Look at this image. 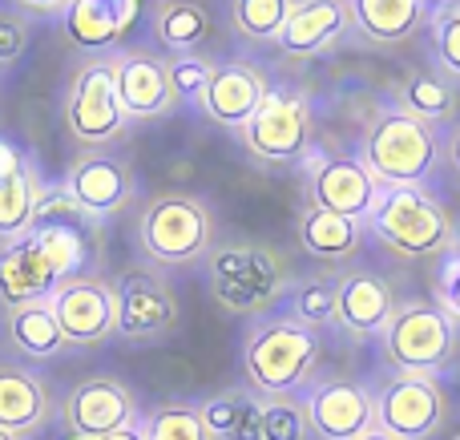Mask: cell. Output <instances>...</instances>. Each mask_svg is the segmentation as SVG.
I'll return each instance as SVG.
<instances>
[{
    "instance_id": "cell-41",
    "label": "cell",
    "mask_w": 460,
    "mask_h": 440,
    "mask_svg": "<svg viewBox=\"0 0 460 440\" xmlns=\"http://www.w3.org/2000/svg\"><path fill=\"white\" fill-rule=\"evenodd\" d=\"M445 255H453V259H460V226H456V231H453V242H448V251H445Z\"/></svg>"
},
{
    "instance_id": "cell-20",
    "label": "cell",
    "mask_w": 460,
    "mask_h": 440,
    "mask_svg": "<svg viewBox=\"0 0 460 440\" xmlns=\"http://www.w3.org/2000/svg\"><path fill=\"white\" fill-rule=\"evenodd\" d=\"M351 32V4L348 0H295L283 32L275 37L279 53L287 57H319L340 45Z\"/></svg>"
},
{
    "instance_id": "cell-31",
    "label": "cell",
    "mask_w": 460,
    "mask_h": 440,
    "mask_svg": "<svg viewBox=\"0 0 460 440\" xmlns=\"http://www.w3.org/2000/svg\"><path fill=\"white\" fill-rule=\"evenodd\" d=\"M295 0H230V29L243 40H275Z\"/></svg>"
},
{
    "instance_id": "cell-38",
    "label": "cell",
    "mask_w": 460,
    "mask_h": 440,
    "mask_svg": "<svg viewBox=\"0 0 460 440\" xmlns=\"http://www.w3.org/2000/svg\"><path fill=\"white\" fill-rule=\"evenodd\" d=\"M13 8H21L29 21H53V16H65L69 0H13Z\"/></svg>"
},
{
    "instance_id": "cell-16",
    "label": "cell",
    "mask_w": 460,
    "mask_h": 440,
    "mask_svg": "<svg viewBox=\"0 0 460 440\" xmlns=\"http://www.w3.org/2000/svg\"><path fill=\"white\" fill-rule=\"evenodd\" d=\"M392 312H396V291L372 267H348L335 275V328L351 339L384 336Z\"/></svg>"
},
{
    "instance_id": "cell-37",
    "label": "cell",
    "mask_w": 460,
    "mask_h": 440,
    "mask_svg": "<svg viewBox=\"0 0 460 440\" xmlns=\"http://www.w3.org/2000/svg\"><path fill=\"white\" fill-rule=\"evenodd\" d=\"M437 304L460 323V259L448 255L440 263V279H437Z\"/></svg>"
},
{
    "instance_id": "cell-39",
    "label": "cell",
    "mask_w": 460,
    "mask_h": 440,
    "mask_svg": "<svg viewBox=\"0 0 460 440\" xmlns=\"http://www.w3.org/2000/svg\"><path fill=\"white\" fill-rule=\"evenodd\" d=\"M440 158H445L448 170H453V174L460 178V121L445 134V142H440Z\"/></svg>"
},
{
    "instance_id": "cell-15",
    "label": "cell",
    "mask_w": 460,
    "mask_h": 440,
    "mask_svg": "<svg viewBox=\"0 0 460 440\" xmlns=\"http://www.w3.org/2000/svg\"><path fill=\"white\" fill-rule=\"evenodd\" d=\"M303 412H307L311 436L319 440H356L376 428V396L343 376L311 384L303 392Z\"/></svg>"
},
{
    "instance_id": "cell-13",
    "label": "cell",
    "mask_w": 460,
    "mask_h": 440,
    "mask_svg": "<svg viewBox=\"0 0 460 440\" xmlns=\"http://www.w3.org/2000/svg\"><path fill=\"white\" fill-rule=\"evenodd\" d=\"M113 89L126 121H154L174 113L178 93L170 81V61L154 48H118L113 53Z\"/></svg>"
},
{
    "instance_id": "cell-19",
    "label": "cell",
    "mask_w": 460,
    "mask_h": 440,
    "mask_svg": "<svg viewBox=\"0 0 460 440\" xmlns=\"http://www.w3.org/2000/svg\"><path fill=\"white\" fill-rule=\"evenodd\" d=\"M307 190H311V207H323L332 215L364 223L367 210L376 207L380 182L356 158H319L307 174Z\"/></svg>"
},
{
    "instance_id": "cell-9",
    "label": "cell",
    "mask_w": 460,
    "mask_h": 440,
    "mask_svg": "<svg viewBox=\"0 0 460 440\" xmlns=\"http://www.w3.org/2000/svg\"><path fill=\"white\" fill-rule=\"evenodd\" d=\"M448 425V392L437 376L400 372L376 392V428L396 440H432Z\"/></svg>"
},
{
    "instance_id": "cell-4",
    "label": "cell",
    "mask_w": 460,
    "mask_h": 440,
    "mask_svg": "<svg viewBox=\"0 0 460 440\" xmlns=\"http://www.w3.org/2000/svg\"><path fill=\"white\" fill-rule=\"evenodd\" d=\"M364 231L392 255L424 263L440 259L453 242V215L424 186H380L376 207L367 210Z\"/></svg>"
},
{
    "instance_id": "cell-40",
    "label": "cell",
    "mask_w": 460,
    "mask_h": 440,
    "mask_svg": "<svg viewBox=\"0 0 460 440\" xmlns=\"http://www.w3.org/2000/svg\"><path fill=\"white\" fill-rule=\"evenodd\" d=\"M102 440H142V433H137V425H134V428H121V433H110Z\"/></svg>"
},
{
    "instance_id": "cell-1",
    "label": "cell",
    "mask_w": 460,
    "mask_h": 440,
    "mask_svg": "<svg viewBox=\"0 0 460 440\" xmlns=\"http://www.w3.org/2000/svg\"><path fill=\"white\" fill-rule=\"evenodd\" d=\"M323 360L315 328L291 320V315H259L243 339V372L254 392L291 396L315 376Z\"/></svg>"
},
{
    "instance_id": "cell-28",
    "label": "cell",
    "mask_w": 460,
    "mask_h": 440,
    "mask_svg": "<svg viewBox=\"0 0 460 440\" xmlns=\"http://www.w3.org/2000/svg\"><path fill=\"white\" fill-rule=\"evenodd\" d=\"M150 29H154V40L170 57H186V53H199L202 40H207L210 13L199 0H158L150 16Z\"/></svg>"
},
{
    "instance_id": "cell-44",
    "label": "cell",
    "mask_w": 460,
    "mask_h": 440,
    "mask_svg": "<svg viewBox=\"0 0 460 440\" xmlns=\"http://www.w3.org/2000/svg\"><path fill=\"white\" fill-rule=\"evenodd\" d=\"M429 4H432V0H429Z\"/></svg>"
},
{
    "instance_id": "cell-32",
    "label": "cell",
    "mask_w": 460,
    "mask_h": 440,
    "mask_svg": "<svg viewBox=\"0 0 460 440\" xmlns=\"http://www.w3.org/2000/svg\"><path fill=\"white\" fill-rule=\"evenodd\" d=\"M287 304H291V320L307 323V328H327L335 320V279L311 275L303 283H291Z\"/></svg>"
},
{
    "instance_id": "cell-30",
    "label": "cell",
    "mask_w": 460,
    "mask_h": 440,
    "mask_svg": "<svg viewBox=\"0 0 460 440\" xmlns=\"http://www.w3.org/2000/svg\"><path fill=\"white\" fill-rule=\"evenodd\" d=\"M137 433H142V440H215L202 425L199 404L186 400H166L146 417H137Z\"/></svg>"
},
{
    "instance_id": "cell-42",
    "label": "cell",
    "mask_w": 460,
    "mask_h": 440,
    "mask_svg": "<svg viewBox=\"0 0 460 440\" xmlns=\"http://www.w3.org/2000/svg\"><path fill=\"white\" fill-rule=\"evenodd\" d=\"M356 440H396V436L380 433V428H367V433H364V436H356Z\"/></svg>"
},
{
    "instance_id": "cell-35",
    "label": "cell",
    "mask_w": 460,
    "mask_h": 440,
    "mask_svg": "<svg viewBox=\"0 0 460 440\" xmlns=\"http://www.w3.org/2000/svg\"><path fill=\"white\" fill-rule=\"evenodd\" d=\"M170 61V81H174L178 101H199V93L207 89L210 69L215 61H207L202 53H186V57H166Z\"/></svg>"
},
{
    "instance_id": "cell-10",
    "label": "cell",
    "mask_w": 460,
    "mask_h": 440,
    "mask_svg": "<svg viewBox=\"0 0 460 440\" xmlns=\"http://www.w3.org/2000/svg\"><path fill=\"white\" fill-rule=\"evenodd\" d=\"M61 190L69 194L73 207H77L89 223L102 226L134 202V170H129V158L113 154L110 145L85 150L69 162Z\"/></svg>"
},
{
    "instance_id": "cell-21",
    "label": "cell",
    "mask_w": 460,
    "mask_h": 440,
    "mask_svg": "<svg viewBox=\"0 0 460 440\" xmlns=\"http://www.w3.org/2000/svg\"><path fill=\"white\" fill-rule=\"evenodd\" d=\"M137 0H69L61 24L73 45L85 48V57H110L137 21Z\"/></svg>"
},
{
    "instance_id": "cell-6",
    "label": "cell",
    "mask_w": 460,
    "mask_h": 440,
    "mask_svg": "<svg viewBox=\"0 0 460 440\" xmlns=\"http://www.w3.org/2000/svg\"><path fill=\"white\" fill-rule=\"evenodd\" d=\"M384 356L400 372L437 376L456 356V320L437 299H404L384 328Z\"/></svg>"
},
{
    "instance_id": "cell-17",
    "label": "cell",
    "mask_w": 460,
    "mask_h": 440,
    "mask_svg": "<svg viewBox=\"0 0 460 440\" xmlns=\"http://www.w3.org/2000/svg\"><path fill=\"white\" fill-rule=\"evenodd\" d=\"M267 77H262L259 65L251 61H218L210 69L207 89L199 93V110L207 113L215 126L226 129H243L246 118L259 110V101L267 97Z\"/></svg>"
},
{
    "instance_id": "cell-12",
    "label": "cell",
    "mask_w": 460,
    "mask_h": 440,
    "mask_svg": "<svg viewBox=\"0 0 460 440\" xmlns=\"http://www.w3.org/2000/svg\"><path fill=\"white\" fill-rule=\"evenodd\" d=\"M118 299V336L126 344H162L178 328V299L154 271H126L113 283Z\"/></svg>"
},
{
    "instance_id": "cell-29",
    "label": "cell",
    "mask_w": 460,
    "mask_h": 440,
    "mask_svg": "<svg viewBox=\"0 0 460 440\" xmlns=\"http://www.w3.org/2000/svg\"><path fill=\"white\" fill-rule=\"evenodd\" d=\"M259 396L226 388V392L210 396L207 404H199L202 425L215 440H262L259 436Z\"/></svg>"
},
{
    "instance_id": "cell-23",
    "label": "cell",
    "mask_w": 460,
    "mask_h": 440,
    "mask_svg": "<svg viewBox=\"0 0 460 440\" xmlns=\"http://www.w3.org/2000/svg\"><path fill=\"white\" fill-rule=\"evenodd\" d=\"M351 29H359L372 45H404L432 21L429 0H348Z\"/></svg>"
},
{
    "instance_id": "cell-7",
    "label": "cell",
    "mask_w": 460,
    "mask_h": 440,
    "mask_svg": "<svg viewBox=\"0 0 460 440\" xmlns=\"http://www.w3.org/2000/svg\"><path fill=\"white\" fill-rule=\"evenodd\" d=\"M65 129L73 142L85 150H102L121 129L129 126L126 113L118 105V89H113V53L110 57H85L73 69L69 89H65Z\"/></svg>"
},
{
    "instance_id": "cell-34",
    "label": "cell",
    "mask_w": 460,
    "mask_h": 440,
    "mask_svg": "<svg viewBox=\"0 0 460 440\" xmlns=\"http://www.w3.org/2000/svg\"><path fill=\"white\" fill-rule=\"evenodd\" d=\"M429 29H432V53H437L440 73L460 81V0H440Z\"/></svg>"
},
{
    "instance_id": "cell-18",
    "label": "cell",
    "mask_w": 460,
    "mask_h": 440,
    "mask_svg": "<svg viewBox=\"0 0 460 440\" xmlns=\"http://www.w3.org/2000/svg\"><path fill=\"white\" fill-rule=\"evenodd\" d=\"M53 412L57 400L45 372L29 368V364H0V428L8 436H37L53 420Z\"/></svg>"
},
{
    "instance_id": "cell-24",
    "label": "cell",
    "mask_w": 460,
    "mask_h": 440,
    "mask_svg": "<svg viewBox=\"0 0 460 440\" xmlns=\"http://www.w3.org/2000/svg\"><path fill=\"white\" fill-rule=\"evenodd\" d=\"M364 234L367 231L359 218L332 215V210L311 207V202L299 215V247L311 259H319V263H348V259H356L359 247H364Z\"/></svg>"
},
{
    "instance_id": "cell-25",
    "label": "cell",
    "mask_w": 460,
    "mask_h": 440,
    "mask_svg": "<svg viewBox=\"0 0 460 440\" xmlns=\"http://www.w3.org/2000/svg\"><path fill=\"white\" fill-rule=\"evenodd\" d=\"M396 105L412 118H420L424 126L440 129L448 121H456L460 113V93H456V81L445 77L440 69H408L400 77L396 89Z\"/></svg>"
},
{
    "instance_id": "cell-14",
    "label": "cell",
    "mask_w": 460,
    "mask_h": 440,
    "mask_svg": "<svg viewBox=\"0 0 460 440\" xmlns=\"http://www.w3.org/2000/svg\"><path fill=\"white\" fill-rule=\"evenodd\" d=\"M137 400L118 376H89L61 400V420L77 440H102L137 425Z\"/></svg>"
},
{
    "instance_id": "cell-43",
    "label": "cell",
    "mask_w": 460,
    "mask_h": 440,
    "mask_svg": "<svg viewBox=\"0 0 460 440\" xmlns=\"http://www.w3.org/2000/svg\"><path fill=\"white\" fill-rule=\"evenodd\" d=\"M0 440H16V436H8V433H4V428H0Z\"/></svg>"
},
{
    "instance_id": "cell-2",
    "label": "cell",
    "mask_w": 460,
    "mask_h": 440,
    "mask_svg": "<svg viewBox=\"0 0 460 440\" xmlns=\"http://www.w3.org/2000/svg\"><path fill=\"white\" fill-rule=\"evenodd\" d=\"M202 263H207L210 295L230 315H246V320L270 315V307L291 291L287 259L262 242H215Z\"/></svg>"
},
{
    "instance_id": "cell-8",
    "label": "cell",
    "mask_w": 460,
    "mask_h": 440,
    "mask_svg": "<svg viewBox=\"0 0 460 440\" xmlns=\"http://www.w3.org/2000/svg\"><path fill=\"white\" fill-rule=\"evenodd\" d=\"M238 142L251 158L283 166L299 162L311 145V101L299 89H267L259 110L238 129Z\"/></svg>"
},
{
    "instance_id": "cell-3",
    "label": "cell",
    "mask_w": 460,
    "mask_h": 440,
    "mask_svg": "<svg viewBox=\"0 0 460 440\" xmlns=\"http://www.w3.org/2000/svg\"><path fill=\"white\" fill-rule=\"evenodd\" d=\"M215 210L207 198L186 190H166L142 202L134 223V239L142 255L158 267H194L215 251L218 239Z\"/></svg>"
},
{
    "instance_id": "cell-11",
    "label": "cell",
    "mask_w": 460,
    "mask_h": 440,
    "mask_svg": "<svg viewBox=\"0 0 460 440\" xmlns=\"http://www.w3.org/2000/svg\"><path fill=\"white\" fill-rule=\"evenodd\" d=\"M49 307L57 315V328L65 336V348H97L110 336H118V299L113 283L97 275H77L65 279L49 295Z\"/></svg>"
},
{
    "instance_id": "cell-5",
    "label": "cell",
    "mask_w": 460,
    "mask_h": 440,
    "mask_svg": "<svg viewBox=\"0 0 460 440\" xmlns=\"http://www.w3.org/2000/svg\"><path fill=\"white\" fill-rule=\"evenodd\" d=\"M359 162L380 186H420L440 162V134L400 105H384L364 129Z\"/></svg>"
},
{
    "instance_id": "cell-36",
    "label": "cell",
    "mask_w": 460,
    "mask_h": 440,
    "mask_svg": "<svg viewBox=\"0 0 460 440\" xmlns=\"http://www.w3.org/2000/svg\"><path fill=\"white\" fill-rule=\"evenodd\" d=\"M29 40H32V21L21 8L0 4V69L21 61L29 53Z\"/></svg>"
},
{
    "instance_id": "cell-22",
    "label": "cell",
    "mask_w": 460,
    "mask_h": 440,
    "mask_svg": "<svg viewBox=\"0 0 460 440\" xmlns=\"http://www.w3.org/2000/svg\"><path fill=\"white\" fill-rule=\"evenodd\" d=\"M57 287H61V279H57L53 263L32 231L24 239L0 242V304L4 307L49 299Z\"/></svg>"
},
{
    "instance_id": "cell-26",
    "label": "cell",
    "mask_w": 460,
    "mask_h": 440,
    "mask_svg": "<svg viewBox=\"0 0 460 440\" xmlns=\"http://www.w3.org/2000/svg\"><path fill=\"white\" fill-rule=\"evenodd\" d=\"M40 198H45V186L29 162H13L8 170H0V242L24 239L32 231Z\"/></svg>"
},
{
    "instance_id": "cell-27",
    "label": "cell",
    "mask_w": 460,
    "mask_h": 440,
    "mask_svg": "<svg viewBox=\"0 0 460 440\" xmlns=\"http://www.w3.org/2000/svg\"><path fill=\"white\" fill-rule=\"evenodd\" d=\"M4 331L8 344L24 356V360H53L65 348V336L57 328V315L49 299H32L21 307H4Z\"/></svg>"
},
{
    "instance_id": "cell-33",
    "label": "cell",
    "mask_w": 460,
    "mask_h": 440,
    "mask_svg": "<svg viewBox=\"0 0 460 440\" xmlns=\"http://www.w3.org/2000/svg\"><path fill=\"white\" fill-rule=\"evenodd\" d=\"M259 436L262 440H311V425L303 400L291 396H267L259 404Z\"/></svg>"
}]
</instances>
